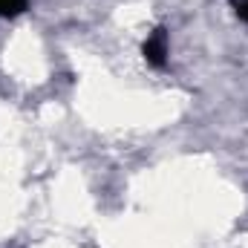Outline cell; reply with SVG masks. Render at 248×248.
<instances>
[{
    "instance_id": "6da1fadb",
    "label": "cell",
    "mask_w": 248,
    "mask_h": 248,
    "mask_svg": "<svg viewBox=\"0 0 248 248\" xmlns=\"http://www.w3.org/2000/svg\"><path fill=\"white\" fill-rule=\"evenodd\" d=\"M141 55H144V61L150 63V66H156V69H162L168 63V29L165 26H156L147 35V41L141 46Z\"/></svg>"
},
{
    "instance_id": "7a4b0ae2",
    "label": "cell",
    "mask_w": 248,
    "mask_h": 248,
    "mask_svg": "<svg viewBox=\"0 0 248 248\" xmlns=\"http://www.w3.org/2000/svg\"><path fill=\"white\" fill-rule=\"evenodd\" d=\"M26 9V0H0V17H15Z\"/></svg>"
},
{
    "instance_id": "3957f363",
    "label": "cell",
    "mask_w": 248,
    "mask_h": 248,
    "mask_svg": "<svg viewBox=\"0 0 248 248\" xmlns=\"http://www.w3.org/2000/svg\"><path fill=\"white\" fill-rule=\"evenodd\" d=\"M234 12H237L240 20H246L248 23V0H234Z\"/></svg>"
}]
</instances>
